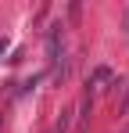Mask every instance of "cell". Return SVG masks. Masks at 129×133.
<instances>
[{
    "label": "cell",
    "instance_id": "cell-1",
    "mask_svg": "<svg viewBox=\"0 0 129 133\" xmlns=\"http://www.w3.org/2000/svg\"><path fill=\"white\" fill-rule=\"evenodd\" d=\"M61 22H54L50 29H47V61H50V68H54V76L58 79H64V58H61Z\"/></svg>",
    "mask_w": 129,
    "mask_h": 133
},
{
    "label": "cell",
    "instance_id": "cell-2",
    "mask_svg": "<svg viewBox=\"0 0 129 133\" xmlns=\"http://www.w3.org/2000/svg\"><path fill=\"white\" fill-rule=\"evenodd\" d=\"M108 83H111V68H108V65H97L93 76L86 79V87H108Z\"/></svg>",
    "mask_w": 129,
    "mask_h": 133
},
{
    "label": "cell",
    "instance_id": "cell-3",
    "mask_svg": "<svg viewBox=\"0 0 129 133\" xmlns=\"http://www.w3.org/2000/svg\"><path fill=\"white\" fill-rule=\"evenodd\" d=\"M68 115H72V111H61V119H58V126H54V133H64V130H68Z\"/></svg>",
    "mask_w": 129,
    "mask_h": 133
},
{
    "label": "cell",
    "instance_id": "cell-4",
    "mask_svg": "<svg viewBox=\"0 0 129 133\" xmlns=\"http://www.w3.org/2000/svg\"><path fill=\"white\" fill-rule=\"evenodd\" d=\"M7 47H11V43H7V40H0V58L7 54Z\"/></svg>",
    "mask_w": 129,
    "mask_h": 133
},
{
    "label": "cell",
    "instance_id": "cell-5",
    "mask_svg": "<svg viewBox=\"0 0 129 133\" xmlns=\"http://www.w3.org/2000/svg\"><path fill=\"white\" fill-rule=\"evenodd\" d=\"M126 32H129V18H126Z\"/></svg>",
    "mask_w": 129,
    "mask_h": 133
},
{
    "label": "cell",
    "instance_id": "cell-6",
    "mask_svg": "<svg viewBox=\"0 0 129 133\" xmlns=\"http://www.w3.org/2000/svg\"><path fill=\"white\" fill-rule=\"evenodd\" d=\"M126 104H129V94H126Z\"/></svg>",
    "mask_w": 129,
    "mask_h": 133
}]
</instances>
